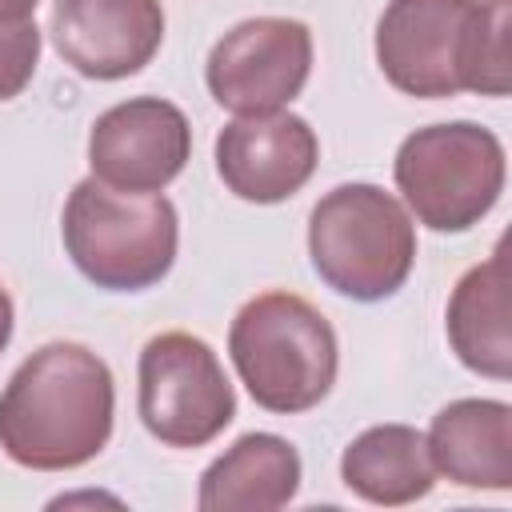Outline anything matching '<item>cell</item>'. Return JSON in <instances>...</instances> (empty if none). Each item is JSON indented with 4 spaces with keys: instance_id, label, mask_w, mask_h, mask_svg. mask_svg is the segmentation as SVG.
Returning <instances> with one entry per match:
<instances>
[{
    "instance_id": "obj_1",
    "label": "cell",
    "mask_w": 512,
    "mask_h": 512,
    "mask_svg": "<svg viewBox=\"0 0 512 512\" xmlns=\"http://www.w3.org/2000/svg\"><path fill=\"white\" fill-rule=\"evenodd\" d=\"M112 416L116 388L108 364L76 340H52L0 392V448L20 468L68 472L104 452Z\"/></svg>"
},
{
    "instance_id": "obj_2",
    "label": "cell",
    "mask_w": 512,
    "mask_h": 512,
    "mask_svg": "<svg viewBox=\"0 0 512 512\" xmlns=\"http://www.w3.org/2000/svg\"><path fill=\"white\" fill-rule=\"evenodd\" d=\"M376 64L404 96H508V0H388Z\"/></svg>"
},
{
    "instance_id": "obj_3",
    "label": "cell",
    "mask_w": 512,
    "mask_h": 512,
    "mask_svg": "<svg viewBox=\"0 0 512 512\" xmlns=\"http://www.w3.org/2000/svg\"><path fill=\"white\" fill-rule=\"evenodd\" d=\"M228 356L248 396L280 416L316 408L332 392L340 368L332 324L296 292L252 296L228 328Z\"/></svg>"
},
{
    "instance_id": "obj_4",
    "label": "cell",
    "mask_w": 512,
    "mask_h": 512,
    "mask_svg": "<svg viewBox=\"0 0 512 512\" xmlns=\"http://www.w3.org/2000/svg\"><path fill=\"white\" fill-rule=\"evenodd\" d=\"M308 256L332 292L376 304L404 288L416 264V224L392 192L340 184L308 216Z\"/></svg>"
},
{
    "instance_id": "obj_5",
    "label": "cell",
    "mask_w": 512,
    "mask_h": 512,
    "mask_svg": "<svg viewBox=\"0 0 512 512\" xmlns=\"http://www.w3.org/2000/svg\"><path fill=\"white\" fill-rule=\"evenodd\" d=\"M64 248L104 292H144L176 260V208L160 192H120L96 176L80 180L64 204Z\"/></svg>"
},
{
    "instance_id": "obj_6",
    "label": "cell",
    "mask_w": 512,
    "mask_h": 512,
    "mask_svg": "<svg viewBox=\"0 0 512 512\" xmlns=\"http://www.w3.org/2000/svg\"><path fill=\"white\" fill-rule=\"evenodd\" d=\"M392 176L424 228L468 232L504 192V144L472 120L428 124L404 136Z\"/></svg>"
},
{
    "instance_id": "obj_7",
    "label": "cell",
    "mask_w": 512,
    "mask_h": 512,
    "mask_svg": "<svg viewBox=\"0 0 512 512\" xmlns=\"http://www.w3.org/2000/svg\"><path fill=\"white\" fill-rule=\"evenodd\" d=\"M144 428L168 448H200L236 416V392L216 352L192 332H160L140 352Z\"/></svg>"
},
{
    "instance_id": "obj_8",
    "label": "cell",
    "mask_w": 512,
    "mask_h": 512,
    "mask_svg": "<svg viewBox=\"0 0 512 512\" xmlns=\"http://www.w3.org/2000/svg\"><path fill=\"white\" fill-rule=\"evenodd\" d=\"M312 72V32L288 16H256L228 28L204 64L212 100L236 116L280 112Z\"/></svg>"
},
{
    "instance_id": "obj_9",
    "label": "cell",
    "mask_w": 512,
    "mask_h": 512,
    "mask_svg": "<svg viewBox=\"0 0 512 512\" xmlns=\"http://www.w3.org/2000/svg\"><path fill=\"white\" fill-rule=\"evenodd\" d=\"M192 156L188 116L160 96H132L96 116L88 132L92 176L120 192L168 188Z\"/></svg>"
},
{
    "instance_id": "obj_10",
    "label": "cell",
    "mask_w": 512,
    "mask_h": 512,
    "mask_svg": "<svg viewBox=\"0 0 512 512\" xmlns=\"http://www.w3.org/2000/svg\"><path fill=\"white\" fill-rule=\"evenodd\" d=\"M316 160V132L296 112L240 116L216 136V172L224 188L248 204H280L296 196L312 180Z\"/></svg>"
},
{
    "instance_id": "obj_11",
    "label": "cell",
    "mask_w": 512,
    "mask_h": 512,
    "mask_svg": "<svg viewBox=\"0 0 512 512\" xmlns=\"http://www.w3.org/2000/svg\"><path fill=\"white\" fill-rule=\"evenodd\" d=\"M164 40L160 0H56L52 44L88 80L140 72Z\"/></svg>"
},
{
    "instance_id": "obj_12",
    "label": "cell",
    "mask_w": 512,
    "mask_h": 512,
    "mask_svg": "<svg viewBox=\"0 0 512 512\" xmlns=\"http://www.w3.org/2000/svg\"><path fill=\"white\" fill-rule=\"evenodd\" d=\"M432 468L460 488H512V408L504 400H452L424 436Z\"/></svg>"
},
{
    "instance_id": "obj_13",
    "label": "cell",
    "mask_w": 512,
    "mask_h": 512,
    "mask_svg": "<svg viewBox=\"0 0 512 512\" xmlns=\"http://www.w3.org/2000/svg\"><path fill=\"white\" fill-rule=\"evenodd\" d=\"M448 344L456 360L488 380L512 376V320H508V256L504 240L492 256L468 268L448 300Z\"/></svg>"
},
{
    "instance_id": "obj_14",
    "label": "cell",
    "mask_w": 512,
    "mask_h": 512,
    "mask_svg": "<svg viewBox=\"0 0 512 512\" xmlns=\"http://www.w3.org/2000/svg\"><path fill=\"white\" fill-rule=\"evenodd\" d=\"M300 488V456L284 436L248 432L200 476L196 504L204 512H268L292 504Z\"/></svg>"
},
{
    "instance_id": "obj_15",
    "label": "cell",
    "mask_w": 512,
    "mask_h": 512,
    "mask_svg": "<svg viewBox=\"0 0 512 512\" xmlns=\"http://www.w3.org/2000/svg\"><path fill=\"white\" fill-rule=\"evenodd\" d=\"M340 480L352 496L368 504L400 508L432 492L436 468H432L424 432L408 424H376L344 448Z\"/></svg>"
},
{
    "instance_id": "obj_16",
    "label": "cell",
    "mask_w": 512,
    "mask_h": 512,
    "mask_svg": "<svg viewBox=\"0 0 512 512\" xmlns=\"http://www.w3.org/2000/svg\"><path fill=\"white\" fill-rule=\"evenodd\" d=\"M40 60V28L28 20H0V100L28 88Z\"/></svg>"
},
{
    "instance_id": "obj_17",
    "label": "cell",
    "mask_w": 512,
    "mask_h": 512,
    "mask_svg": "<svg viewBox=\"0 0 512 512\" xmlns=\"http://www.w3.org/2000/svg\"><path fill=\"white\" fill-rule=\"evenodd\" d=\"M8 340H12V296H8V288L0 284V352H4Z\"/></svg>"
},
{
    "instance_id": "obj_18",
    "label": "cell",
    "mask_w": 512,
    "mask_h": 512,
    "mask_svg": "<svg viewBox=\"0 0 512 512\" xmlns=\"http://www.w3.org/2000/svg\"><path fill=\"white\" fill-rule=\"evenodd\" d=\"M36 0H0V20H28Z\"/></svg>"
}]
</instances>
